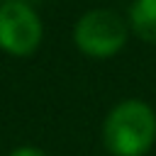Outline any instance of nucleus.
<instances>
[{
    "label": "nucleus",
    "instance_id": "obj_1",
    "mask_svg": "<svg viewBox=\"0 0 156 156\" xmlns=\"http://www.w3.org/2000/svg\"><path fill=\"white\" fill-rule=\"evenodd\" d=\"M102 146L110 156H146L156 146V110L141 98L115 102L100 127Z\"/></svg>",
    "mask_w": 156,
    "mask_h": 156
},
{
    "label": "nucleus",
    "instance_id": "obj_2",
    "mask_svg": "<svg viewBox=\"0 0 156 156\" xmlns=\"http://www.w3.org/2000/svg\"><path fill=\"white\" fill-rule=\"evenodd\" d=\"M71 37H73V46L83 56L105 61L124 51L132 32L122 12L112 7H93L76 20Z\"/></svg>",
    "mask_w": 156,
    "mask_h": 156
},
{
    "label": "nucleus",
    "instance_id": "obj_3",
    "mask_svg": "<svg viewBox=\"0 0 156 156\" xmlns=\"http://www.w3.org/2000/svg\"><path fill=\"white\" fill-rule=\"evenodd\" d=\"M44 39V22L34 5L22 0L0 2V51L24 58L32 56Z\"/></svg>",
    "mask_w": 156,
    "mask_h": 156
},
{
    "label": "nucleus",
    "instance_id": "obj_4",
    "mask_svg": "<svg viewBox=\"0 0 156 156\" xmlns=\"http://www.w3.org/2000/svg\"><path fill=\"white\" fill-rule=\"evenodd\" d=\"M124 17L132 37L156 46V0H132Z\"/></svg>",
    "mask_w": 156,
    "mask_h": 156
},
{
    "label": "nucleus",
    "instance_id": "obj_5",
    "mask_svg": "<svg viewBox=\"0 0 156 156\" xmlns=\"http://www.w3.org/2000/svg\"><path fill=\"white\" fill-rule=\"evenodd\" d=\"M7 156H49L44 149H39V146H32V144H22V146H17V149H12Z\"/></svg>",
    "mask_w": 156,
    "mask_h": 156
},
{
    "label": "nucleus",
    "instance_id": "obj_6",
    "mask_svg": "<svg viewBox=\"0 0 156 156\" xmlns=\"http://www.w3.org/2000/svg\"><path fill=\"white\" fill-rule=\"evenodd\" d=\"M22 2H29V5H32V2H34V0H22Z\"/></svg>",
    "mask_w": 156,
    "mask_h": 156
},
{
    "label": "nucleus",
    "instance_id": "obj_7",
    "mask_svg": "<svg viewBox=\"0 0 156 156\" xmlns=\"http://www.w3.org/2000/svg\"><path fill=\"white\" fill-rule=\"evenodd\" d=\"M0 2H5V0H0Z\"/></svg>",
    "mask_w": 156,
    "mask_h": 156
}]
</instances>
